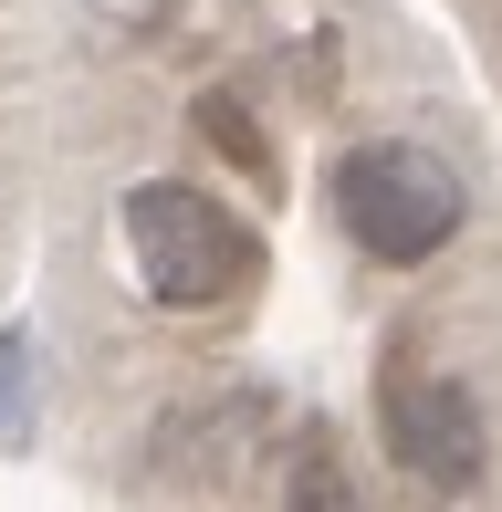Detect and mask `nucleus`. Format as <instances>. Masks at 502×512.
Returning a JSON list of instances; mask_svg holds the SVG:
<instances>
[{"instance_id": "obj_1", "label": "nucleus", "mask_w": 502, "mask_h": 512, "mask_svg": "<svg viewBox=\"0 0 502 512\" xmlns=\"http://www.w3.org/2000/svg\"><path fill=\"white\" fill-rule=\"evenodd\" d=\"M116 220H126V262L147 283V304H168V314H220V304H241L262 283V241L210 189H189V178L126 189Z\"/></svg>"}, {"instance_id": "obj_2", "label": "nucleus", "mask_w": 502, "mask_h": 512, "mask_svg": "<svg viewBox=\"0 0 502 512\" xmlns=\"http://www.w3.org/2000/svg\"><path fill=\"white\" fill-rule=\"evenodd\" d=\"M335 220L367 262H429V251L461 241L471 199L450 178V157L408 147V136H377V147H346L335 157Z\"/></svg>"}, {"instance_id": "obj_3", "label": "nucleus", "mask_w": 502, "mask_h": 512, "mask_svg": "<svg viewBox=\"0 0 502 512\" xmlns=\"http://www.w3.org/2000/svg\"><path fill=\"white\" fill-rule=\"evenodd\" d=\"M377 429H387V460H398L419 492H482L492 429H482V398H471L461 377H398L377 398Z\"/></svg>"}, {"instance_id": "obj_4", "label": "nucleus", "mask_w": 502, "mask_h": 512, "mask_svg": "<svg viewBox=\"0 0 502 512\" xmlns=\"http://www.w3.org/2000/svg\"><path fill=\"white\" fill-rule=\"evenodd\" d=\"M199 136H210V147H231L241 168H262V136H251V115H241L231 95H199Z\"/></svg>"}]
</instances>
